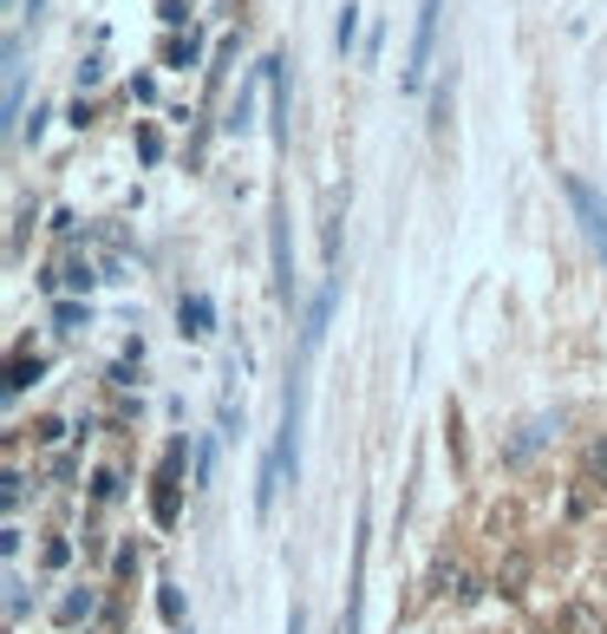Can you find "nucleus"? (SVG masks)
<instances>
[{"instance_id":"nucleus-1","label":"nucleus","mask_w":607,"mask_h":634,"mask_svg":"<svg viewBox=\"0 0 607 634\" xmlns=\"http://www.w3.org/2000/svg\"><path fill=\"white\" fill-rule=\"evenodd\" d=\"M438 13H444V0H418V27H411V60H405V92H418V85H425L431 46H438Z\"/></svg>"},{"instance_id":"nucleus-2","label":"nucleus","mask_w":607,"mask_h":634,"mask_svg":"<svg viewBox=\"0 0 607 634\" xmlns=\"http://www.w3.org/2000/svg\"><path fill=\"white\" fill-rule=\"evenodd\" d=\"M562 190H568V204H575V216H582L588 242L607 256V204H601V190H595L588 177H562Z\"/></svg>"},{"instance_id":"nucleus-3","label":"nucleus","mask_w":607,"mask_h":634,"mask_svg":"<svg viewBox=\"0 0 607 634\" xmlns=\"http://www.w3.org/2000/svg\"><path fill=\"white\" fill-rule=\"evenodd\" d=\"M177 471H184V445H170V451H164V471H157V497H150L157 523H177Z\"/></svg>"},{"instance_id":"nucleus-4","label":"nucleus","mask_w":607,"mask_h":634,"mask_svg":"<svg viewBox=\"0 0 607 634\" xmlns=\"http://www.w3.org/2000/svg\"><path fill=\"white\" fill-rule=\"evenodd\" d=\"M177 328H184L190 341H202V334L216 328V301H209V294H184V301H177Z\"/></svg>"},{"instance_id":"nucleus-5","label":"nucleus","mask_w":607,"mask_h":634,"mask_svg":"<svg viewBox=\"0 0 607 634\" xmlns=\"http://www.w3.org/2000/svg\"><path fill=\"white\" fill-rule=\"evenodd\" d=\"M274 294L294 301V262H287V216L274 210Z\"/></svg>"},{"instance_id":"nucleus-6","label":"nucleus","mask_w":607,"mask_h":634,"mask_svg":"<svg viewBox=\"0 0 607 634\" xmlns=\"http://www.w3.org/2000/svg\"><path fill=\"white\" fill-rule=\"evenodd\" d=\"M327 314H334V282L314 294V308H307V328H301V341H307V353L321 347V334H327Z\"/></svg>"},{"instance_id":"nucleus-7","label":"nucleus","mask_w":607,"mask_h":634,"mask_svg":"<svg viewBox=\"0 0 607 634\" xmlns=\"http://www.w3.org/2000/svg\"><path fill=\"white\" fill-rule=\"evenodd\" d=\"M269 66V92H274V144H287V79H281V60H262Z\"/></svg>"},{"instance_id":"nucleus-8","label":"nucleus","mask_w":607,"mask_h":634,"mask_svg":"<svg viewBox=\"0 0 607 634\" xmlns=\"http://www.w3.org/2000/svg\"><path fill=\"white\" fill-rule=\"evenodd\" d=\"M262 79V72H255ZM255 79H242V92H236V105H229V132H249V118H255Z\"/></svg>"},{"instance_id":"nucleus-9","label":"nucleus","mask_w":607,"mask_h":634,"mask_svg":"<svg viewBox=\"0 0 607 634\" xmlns=\"http://www.w3.org/2000/svg\"><path fill=\"white\" fill-rule=\"evenodd\" d=\"M33 380H40V360H13V373H7V399H20Z\"/></svg>"},{"instance_id":"nucleus-10","label":"nucleus","mask_w":607,"mask_h":634,"mask_svg":"<svg viewBox=\"0 0 607 634\" xmlns=\"http://www.w3.org/2000/svg\"><path fill=\"white\" fill-rule=\"evenodd\" d=\"M353 40H359V7H339V27H334V46H339V53H353Z\"/></svg>"},{"instance_id":"nucleus-11","label":"nucleus","mask_w":607,"mask_h":634,"mask_svg":"<svg viewBox=\"0 0 607 634\" xmlns=\"http://www.w3.org/2000/svg\"><path fill=\"white\" fill-rule=\"evenodd\" d=\"M164 60H170L177 72H190V66L202 60V53H197V40H170V46H164Z\"/></svg>"},{"instance_id":"nucleus-12","label":"nucleus","mask_w":607,"mask_h":634,"mask_svg":"<svg viewBox=\"0 0 607 634\" xmlns=\"http://www.w3.org/2000/svg\"><path fill=\"white\" fill-rule=\"evenodd\" d=\"M588 485H601V491H607V438L588 445Z\"/></svg>"},{"instance_id":"nucleus-13","label":"nucleus","mask_w":607,"mask_h":634,"mask_svg":"<svg viewBox=\"0 0 607 634\" xmlns=\"http://www.w3.org/2000/svg\"><path fill=\"white\" fill-rule=\"evenodd\" d=\"M137 157H144V164H157V157H164V138H157V125H144V132H137Z\"/></svg>"},{"instance_id":"nucleus-14","label":"nucleus","mask_w":607,"mask_h":634,"mask_svg":"<svg viewBox=\"0 0 607 634\" xmlns=\"http://www.w3.org/2000/svg\"><path fill=\"white\" fill-rule=\"evenodd\" d=\"M157 609H164V622H184V595H177V589H164Z\"/></svg>"},{"instance_id":"nucleus-15","label":"nucleus","mask_w":607,"mask_h":634,"mask_svg":"<svg viewBox=\"0 0 607 634\" xmlns=\"http://www.w3.org/2000/svg\"><path fill=\"white\" fill-rule=\"evenodd\" d=\"M46 118H53V112H46V105H33V118H27V144L46 138Z\"/></svg>"},{"instance_id":"nucleus-16","label":"nucleus","mask_w":607,"mask_h":634,"mask_svg":"<svg viewBox=\"0 0 607 634\" xmlns=\"http://www.w3.org/2000/svg\"><path fill=\"white\" fill-rule=\"evenodd\" d=\"M53 321H60V328H85V308H72V301H60V308H53Z\"/></svg>"},{"instance_id":"nucleus-17","label":"nucleus","mask_w":607,"mask_h":634,"mask_svg":"<svg viewBox=\"0 0 607 634\" xmlns=\"http://www.w3.org/2000/svg\"><path fill=\"white\" fill-rule=\"evenodd\" d=\"M85 609H92V595H66V602H60V622H79Z\"/></svg>"}]
</instances>
